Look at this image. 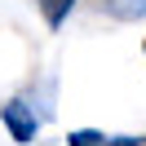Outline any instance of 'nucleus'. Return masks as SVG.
Returning a JSON list of instances; mask_svg holds the SVG:
<instances>
[{
    "label": "nucleus",
    "mask_w": 146,
    "mask_h": 146,
    "mask_svg": "<svg viewBox=\"0 0 146 146\" xmlns=\"http://www.w3.org/2000/svg\"><path fill=\"white\" fill-rule=\"evenodd\" d=\"M0 124L9 128V137L13 142H36V133H40V124H36V115L27 111V102H5L0 106Z\"/></svg>",
    "instance_id": "1"
},
{
    "label": "nucleus",
    "mask_w": 146,
    "mask_h": 146,
    "mask_svg": "<svg viewBox=\"0 0 146 146\" xmlns=\"http://www.w3.org/2000/svg\"><path fill=\"white\" fill-rule=\"evenodd\" d=\"M71 9H75V0H40V13H44L49 27H62Z\"/></svg>",
    "instance_id": "2"
},
{
    "label": "nucleus",
    "mask_w": 146,
    "mask_h": 146,
    "mask_svg": "<svg viewBox=\"0 0 146 146\" xmlns=\"http://www.w3.org/2000/svg\"><path fill=\"white\" fill-rule=\"evenodd\" d=\"M66 146H106V133H98V128H75V133L66 137Z\"/></svg>",
    "instance_id": "3"
},
{
    "label": "nucleus",
    "mask_w": 146,
    "mask_h": 146,
    "mask_svg": "<svg viewBox=\"0 0 146 146\" xmlns=\"http://www.w3.org/2000/svg\"><path fill=\"white\" fill-rule=\"evenodd\" d=\"M142 49H146V44H142Z\"/></svg>",
    "instance_id": "4"
}]
</instances>
